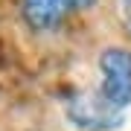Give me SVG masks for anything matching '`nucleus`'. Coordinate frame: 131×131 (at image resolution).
<instances>
[{
    "instance_id": "nucleus-1",
    "label": "nucleus",
    "mask_w": 131,
    "mask_h": 131,
    "mask_svg": "<svg viewBox=\"0 0 131 131\" xmlns=\"http://www.w3.org/2000/svg\"><path fill=\"white\" fill-rule=\"evenodd\" d=\"M67 119L82 131H111L122 125V111L99 93H76L64 105Z\"/></svg>"
},
{
    "instance_id": "nucleus-2",
    "label": "nucleus",
    "mask_w": 131,
    "mask_h": 131,
    "mask_svg": "<svg viewBox=\"0 0 131 131\" xmlns=\"http://www.w3.org/2000/svg\"><path fill=\"white\" fill-rule=\"evenodd\" d=\"M99 70H102V93L108 102L119 111L131 105V50L125 47H108L99 56Z\"/></svg>"
},
{
    "instance_id": "nucleus-3",
    "label": "nucleus",
    "mask_w": 131,
    "mask_h": 131,
    "mask_svg": "<svg viewBox=\"0 0 131 131\" xmlns=\"http://www.w3.org/2000/svg\"><path fill=\"white\" fill-rule=\"evenodd\" d=\"M96 0H20V15L35 32H52L73 15L93 9Z\"/></svg>"
},
{
    "instance_id": "nucleus-4",
    "label": "nucleus",
    "mask_w": 131,
    "mask_h": 131,
    "mask_svg": "<svg viewBox=\"0 0 131 131\" xmlns=\"http://www.w3.org/2000/svg\"><path fill=\"white\" fill-rule=\"evenodd\" d=\"M122 12H125V20H128V26H131V0L122 3Z\"/></svg>"
}]
</instances>
